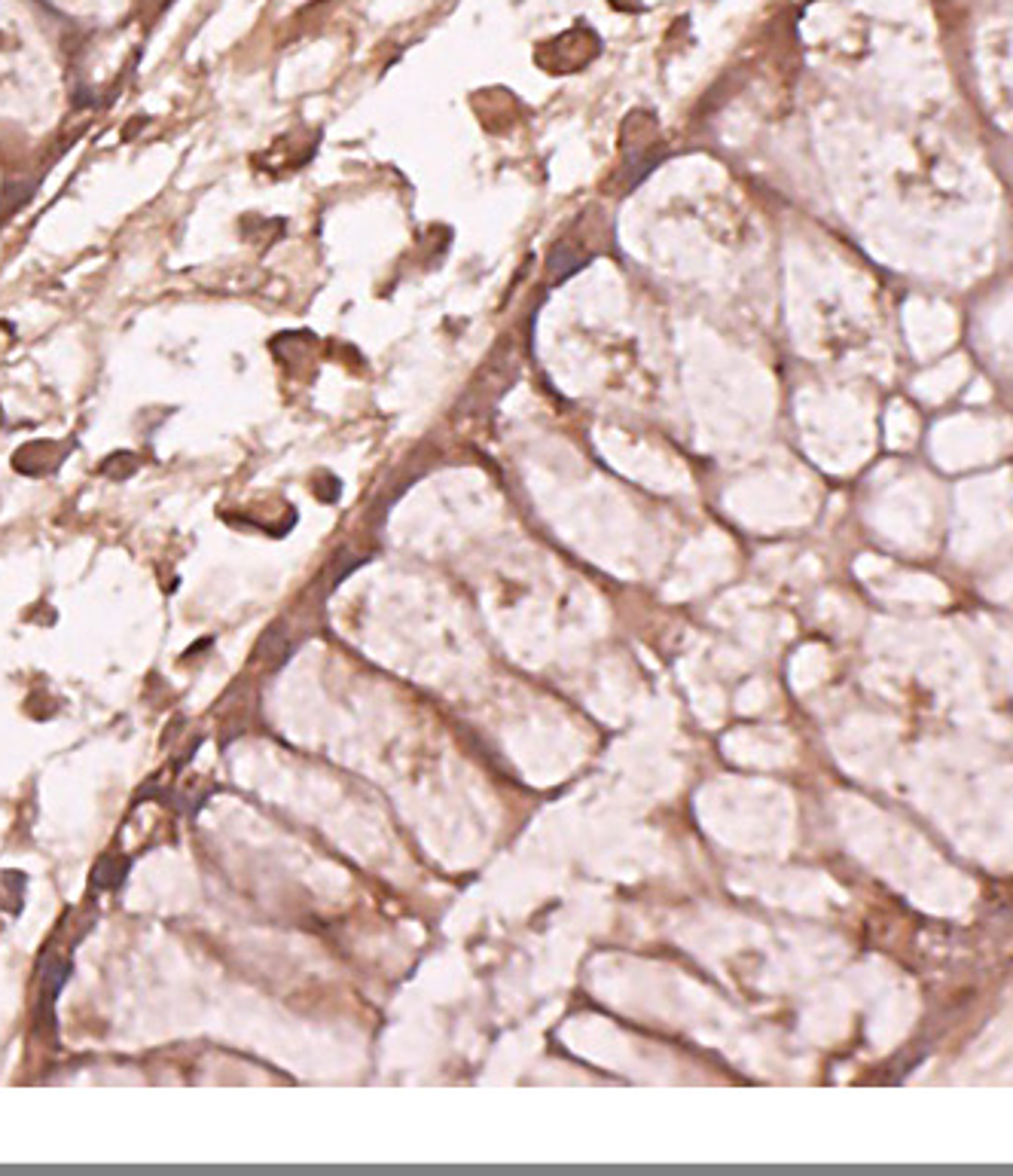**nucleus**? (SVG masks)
Returning a JSON list of instances; mask_svg holds the SVG:
<instances>
[{"mask_svg": "<svg viewBox=\"0 0 1013 1176\" xmlns=\"http://www.w3.org/2000/svg\"><path fill=\"white\" fill-rule=\"evenodd\" d=\"M666 153L669 151L657 128V116L647 111L629 114L623 119V132H620V168L614 175V184H620V190L638 187L663 163Z\"/></svg>", "mask_w": 1013, "mask_h": 1176, "instance_id": "obj_1", "label": "nucleus"}, {"mask_svg": "<svg viewBox=\"0 0 1013 1176\" xmlns=\"http://www.w3.org/2000/svg\"><path fill=\"white\" fill-rule=\"evenodd\" d=\"M544 49H553V62H547L540 67H547L549 74H571V71H580V67H586L589 62H593V58L598 55L601 43L589 28H574V31L549 40Z\"/></svg>", "mask_w": 1013, "mask_h": 1176, "instance_id": "obj_2", "label": "nucleus"}, {"mask_svg": "<svg viewBox=\"0 0 1013 1176\" xmlns=\"http://www.w3.org/2000/svg\"><path fill=\"white\" fill-rule=\"evenodd\" d=\"M596 251H589L584 242L577 238H561V242L553 245V251L547 257V275L549 282H565L568 275H574L577 269H584L589 261H593Z\"/></svg>", "mask_w": 1013, "mask_h": 1176, "instance_id": "obj_3", "label": "nucleus"}]
</instances>
